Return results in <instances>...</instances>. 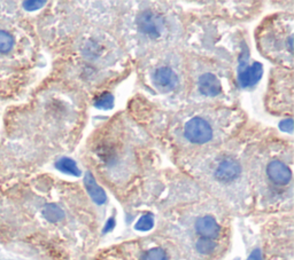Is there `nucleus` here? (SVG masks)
<instances>
[{"mask_svg":"<svg viewBox=\"0 0 294 260\" xmlns=\"http://www.w3.org/2000/svg\"><path fill=\"white\" fill-rule=\"evenodd\" d=\"M185 137L193 144H206L213 137V129L206 120L194 117L185 125Z\"/></svg>","mask_w":294,"mask_h":260,"instance_id":"nucleus-1","label":"nucleus"},{"mask_svg":"<svg viewBox=\"0 0 294 260\" xmlns=\"http://www.w3.org/2000/svg\"><path fill=\"white\" fill-rule=\"evenodd\" d=\"M137 26L140 32L151 38H158L162 34L163 20L152 12H144L137 19Z\"/></svg>","mask_w":294,"mask_h":260,"instance_id":"nucleus-2","label":"nucleus"},{"mask_svg":"<svg viewBox=\"0 0 294 260\" xmlns=\"http://www.w3.org/2000/svg\"><path fill=\"white\" fill-rule=\"evenodd\" d=\"M263 75V67L259 62L253 63L248 67L246 63L241 62L238 68V82L243 87H249L255 85Z\"/></svg>","mask_w":294,"mask_h":260,"instance_id":"nucleus-3","label":"nucleus"},{"mask_svg":"<svg viewBox=\"0 0 294 260\" xmlns=\"http://www.w3.org/2000/svg\"><path fill=\"white\" fill-rule=\"evenodd\" d=\"M267 174L273 184L284 186L291 181L292 172L286 164L280 161H272L267 168Z\"/></svg>","mask_w":294,"mask_h":260,"instance_id":"nucleus-4","label":"nucleus"},{"mask_svg":"<svg viewBox=\"0 0 294 260\" xmlns=\"http://www.w3.org/2000/svg\"><path fill=\"white\" fill-rule=\"evenodd\" d=\"M240 172L241 168L238 162L232 158H227L217 166L215 177L217 180L222 182H231L239 177Z\"/></svg>","mask_w":294,"mask_h":260,"instance_id":"nucleus-5","label":"nucleus"},{"mask_svg":"<svg viewBox=\"0 0 294 260\" xmlns=\"http://www.w3.org/2000/svg\"><path fill=\"white\" fill-rule=\"evenodd\" d=\"M153 79H154L156 86L164 92L172 91L178 85V77L175 74V71H172L170 68L167 67L159 68L154 72Z\"/></svg>","mask_w":294,"mask_h":260,"instance_id":"nucleus-6","label":"nucleus"},{"mask_svg":"<svg viewBox=\"0 0 294 260\" xmlns=\"http://www.w3.org/2000/svg\"><path fill=\"white\" fill-rule=\"evenodd\" d=\"M195 230L203 238L214 239L220 235L221 227L212 216H205L195 221Z\"/></svg>","mask_w":294,"mask_h":260,"instance_id":"nucleus-7","label":"nucleus"},{"mask_svg":"<svg viewBox=\"0 0 294 260\" xmlns=\"http://www.w3.org/2000/svg\"><path fill=\"white\" fill-rule=\"evenodd\" d=\"M199 89L204 95L216 96L222 91V85L215 75L205 74L199 78Z\"/></svg>","mask_w":294,"mask_h":260,"instance_id":"nucleus-8","label":"nucleus"},{"mask_svg":"<svg viewBox=\"0 0 294 260\" xmlns=\"http://www.w3.org/2000/svg\"><path fill=\"white\" fill-rule=\"evenodd\" d=\"M84 185L87 190L88 195H90L92 200H93L96 204L102 205L107 200L106 193L104 192V189L96 184L94 177L92 176L90 172H87L84 177Z\"/></svg>","mask_w":294,"mask_h":260,"instance_id":"nucleus-9","label":"nucleus"},{"mask_svg":"<svg viewBox=\"0 0 294 260\" xmlns=\"http://www.w3.org/2000/svg\"><path fill=\"white\" fill-rule=\"evenodd\" d=\"M56 169H59L60 171H62L64 173L71 174V176L75 177H79L80 176V171L77 168V165L70 158H61V160L56 162Z\"/></svg>","mask_w":294,"mask_h":260,"instance_id":"nucleus-10","label":"nucleus"},{"mask_svg":"<svg viewBox=\"0 0 294 260\" xmlns=\"http://www.w3.org/2000/svg\"><path fill=\"white\" fill-rule=\"evenodd\" d=\"M43 216L50 222H59L64 218L63 211L55 204H47L43 209Z\"/></svg>","mask_w":294,"mask_h":260,"instance_id":"nucleus-11","label":"nucleus"},{"mask_svg":"<svg viewBox=\"0 0 294 260\" xmlns=\"http://www.w3.org/2000/svg\"><path fill=\"white\" fill-rule=\"evenodd\" d=\"M215 249L216 243L214 239L201 237L199 241L197 242V250H198L201 254H211L214 252Z\"/></svg>","mask_w":294,"mask_h":260,"instance_id":"nucleus-12","label":"nucleus"},{"mask_svg":"<svg viewBox=\"0 0 294 260\" xmlns=\"http://www.w3.org/2000/svg\"><path fill=\"white\" fill-rule=\"evenodd\" d=\"M14 45V38L11 34L0 30V53H7Z\"/></svg>","mask_w":294,"mask_h":260,"instance_id":"nucleus-13","label":"nucleus"},{"mask_svg":"<svg viewBox=\"0 0 294 260\" xmlns=\"http://www.w3.org/2000/svg\"><path fill=\"white\" fill-rule=\"evenodd\" d=\"M142 260H168V255L161 247H153L143 254Z\"/></svg>","mask_w":294,"mask_h":260,"instance_id":"nucleus-14","label":"nucleus"},{"mask_svg":"<svg viewBox=\"0 0 294 260\" xmlns=\"http://www.w3.org/2000/svg\"><path fill=\"white\" fill-rule=\"evenodd\" d=\"M94 105L100 109H111L114 105V97L111 93H103L102 95L96 97Z\"/></svg>","mask_w":294,"mask_h":260,"instance_id":"nucleus-15","label":"nucleus"},{"mask_svg":"<svg viewBox=\"0 0 294 260\" xmlns=\"http://www.w3.org/2000/svg\"><path fill=\"white\" fill-rule=\"evenodd\" d=\"M153 226H154V219H153L152 214H145L137 221L136 229L140 231H147L152 229Z\"/></svg>","mask_w":294,"mask_h":260,"instance_id":"nucleus-16","label":"nucleus"},{"mask_svg":"<svg viewBox=\"0 0 294 260\" xmlns=\"http://www.w3.org/2000/svg\"><path fill=\"white\" fill-rule=\"evenodd\" d=\"M46 2H24L23 3V7L26 8L27 11H36V10H39L40 7H43L45 5Z\"/></svg>","mask_w":294,"mask_h":260,"instance_id":"nucleus-17","label":"nucleus"},{"mask_svg":"<svg viewBox=\"0 0 294 260\" xmlns=\"http://www.w3.org/2000/svg\"><path fill=\"white\" fill-rule=\"evenodd\" d=\"M279 127L281 128V131L292 133V131H293V120L291 118H287V119H285L283 121H280Z\"/></svg>","mask_w":294,"mask_h":260,"instance_id":"nucleus-18","label":"nucleus"},{"mask_svg":"<svg viewBox=\"0 0 294 260\" xmlns=\"http://www.w3.org/2000/svg\"><path fill=\"white\" fill-rule=\"evenodd\" d=\"M247 260H263L262 259V254H261V250L255 249L251 254H249V257H248Z\"/></svg>","mask_w":294,"mask_h":260,"instance_id":"nucleus-19","label":"nucleus"},{"mask_svg":"<svg viewBox=\"0 0 294 260\" xmlns=\"http://www.w3.org/2000/svg\"><path fill=\"white\" fill-rule=\"evenodd\" d=\"M114 226H115V220L112 218V219H110V220L107 221V225H106V227H105L104 231H105V233H108V231L114 228Z\"/></svg>","mask_w":294,"mask_h":260,"instance_id":"nucleus-20","label":"nucleus"},{"mask_svg":"<svg viewBox=\"0 0 294 260\" xmlns=\"http://www.w3.org/2000/svg\"><path fill=\"white\" fill-rule=\"evenodd\" d=\"M288 45H289V51L292 52V37L289 38V40H288Z\"/></svg>","mask_w":294,"mask_h":260,"instance_id":"nucleus-21","label":"nucleus"}]
</instances>
